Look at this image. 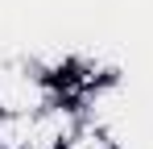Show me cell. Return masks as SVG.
Wrapping results in <instances>:
<instances>
[{"mask_svg":"<svg viewBox=\"0 0 153 149\" xmlns=\"http://www.w3.org/2000/svg\"><path fill=\"white\" fill-rule=\"evenodd\" d=\"M54 99H62V87L54 83L50 71H42L33 62H8V66H0V112L37 116Z\"/></svg>","mask_w":153,"mask_h":149,"instance_id":"1","label":"cell"},{"mask_svg":"<svg viewBox=\"0 0 153 149\" xmlns=\"http://www.w3.org/2000/svg\"><path fill=\"white\" fill-rule=\"evenodd\" d=\"M0 149H33V116L0 112Z\"/></svg>","mask_w":153,"mask_h":149,"instance_id":"2","label":"cell"}]
</instances>
